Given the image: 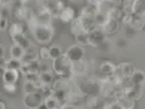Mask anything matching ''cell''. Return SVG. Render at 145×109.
<instances>
[{
    "instance_id": "obj_1",
    "label": "cell",
    "mask_w": 145,
    "mask_h": 109,
    "mask_svg": "<svg viewBox=\"0 0 145 109\" xmlns=\"http://www.w3.org/2000/svg\"><path fill=\"white\" fill-rule=\"evenodd\" d=\"M33 36L39 44L47 45L53 38V29L50 24H35L33 28Z\"/></svg>"
},
{
    "instance_id": "obj_2",
    "label": "cell",
    "mask_w": 145,
    "mask_h": 109,
    "mask_svg": "<svg viewBox=\"0 0 145 109\" xmlns=\"http://www.w3.org/2000/svg\"><path fill=\"white\" fill-rule=\"evenodd\" d=\"M70 68H71V62L68 60L64 54L53 61V70L62 79L70 78L71 75Z\"/></svg>"
},
{
    "instance_id": "obj_3",
    "label": "cell",
    "mask_w": 145,
    "mask_h": 109,
    "mask_svg": "<svg viewBox=\"0 0 145 109\" xmlns=\"http://www.w3.org/2000/svg\"><path fill=\"white\" fill-rule=\"evenodd\" d=\"M64 56L69 60L71 63H75V62H81L82 58L85 56V50L82 46L80 45H71L70 47L67 49V51L64 53Z\"/></svg>"
},
{
    "instance_id": "obj_4",
    "label": "cell",
    "mask_w": 145,
    "mask_h": 109,
    "mask_svg": "<svg viewBox=\"0 0 145 109\" xmlns=\"http://www.w3.org/2000/svg\"><path fill=\"white\" fill-rule=\"evenodd\" d=\"M81 91H82L85 95H89V96H92V97H97L102 91V86L91 79H85L82 83H81Z\"/></svg>"
},
{
    "instance_id": "obj_5",
    "label": "cell",
    "mask_w": 145,
    "mask_h": 109,
    "mask_svg": "<svg viewBox=\"0 0 145 109\" xmlns=\"http://www.w3.org/2000/svg\"><path fill=\"white\" fill-rule=\"evenodd\" d=\"M133 72H134V69H133L132 64L122 62L115 67L114 76L116 78V80H126V79H129V76L132 75Z\"/></svg>"
},
{
    "instance_id": "obj_6",
    "label": "cell",
    "mask_w": 145,
    "mask_h": 109,
    "mask_svg": "<svg viewBox=\"0 0 145 109\" xmlns=\"http://www.w3.org/2000/svg\"><path fill=\"white\" fill-rule=\"evenodd\" d=\"M23 103L28 109H36L40 104L44 103V96L40 91H36L34 93H28L24 96Z\"/></svg>"
},
{
    "instance_id": "obj_7",
    "label": "cell",
    "mask_w": 145,
    "mask_h": 109,
    "mask_svg": "<svg viewBox=\"0 0 145 109\" xmlns=\"http://www.w3.org/2000/svg\"><path fill=\"white\" fill-rule=\"evenodd\" d=\"M106 40V34L103 32L102 28H94L88 32V45L98 47Z\"/></svg>"
},
{
    "instance_id": "obj_8",
    "label": "cell",
    "mask_w": 145,
    "mask_h": 109,
    "mask_svg": "<svg viewBox=\"0 0 145 109\" xmlns=\"http://www.w3.org/2000/svg\"><path fill=\"white\" fill-rule=\"evenodd\" d=\"M76 16H78V11H76V9L70 6V5H67V3H64L62 10L58 12V17H59L63 22L74 21L76 18Z\"/></svg>"
},
{
    "instance_id": "obj_9",
    "label": "cell",
    "mask_w": 145,
    "mask_h": 109,
    "mask_svg": "<svg viewBox=\"0 0 145 109\" xmlns=\"http://www.w3.org/2000/svg\"><path fill=\"white\" fill-rule=\"evenodd\" d=\"M1 79H3V85H16L18 79H20V72L5 69Z\"/></svg>"
},
{
    "instance_id": "obj_10",
    "label": "cell",
    "mask_w": 145,
    "mask_h": 109,
    "mask_svg": "<svg viewBox=\"0 0 145 109\" xmlns=\"http://www.w3.org/2000/svg\"><path fill=\"white\" fill-rule=\"evenodd\" d=\"M120 24H121L120 21L106 18V21L104 22L102 29H103V32H104L105 34H115V33H117V32H119Z\"/></svg>"
},
{
    "instance_id": "obj_11",
    "label": "cell",
    "mask_w": 145,
    "mask_h": 109,
    "mask_svg": "<svg viewBox=\"0 0 145 109\" xmlns=\"http://www.w3.org/2000/svg\"><path fill=\"white\" fill-rule=\"evenodd\" d=\"M115 64L109 61H104L99 64V72L101 74L104 76H114V73H115Z\"/></svg>"
},
{
    "instance_id": "obj_12",
    "label": "cell",
    "mask_w": 145,
    "mask_h": 109,
    "mask_svg": "<svg viewBox=\"0 0 145 109\" xmlns=\"http://www.w3.org/2000/svg\"><path fill=\"white\" fill-rule=\"evenodd\" d=\"M128 80L132 86H143L145 81V73L143 70H134Z\"/></svg>"
},
{
    "instance_id": "obj_13",
    "label": "cell",
    "mask_w": 145,
    "mask_h": 109,
    "mask_svg": "<svg viewBox=\"0 0 145 109\" xmlns=\"http://www.w3.org/2000/svg\"><path fill=\"white\" fill-rule=\"evenodd\" d=\"M143 92H144L143 86H129L125 91V95L131 99H133V101H137V99H139L143 96Z\"/></svg>"
},
{
    "instance_id": "obj_14",
    "label": "cell",
    "mask_w": 145,
    "mask_h": 109,
    "mask_svg": "<svg viewBox=\"0 0 145 109\" xmlns=\"http://www.w3.org/2000/svg\"><path fill=\"white\" fill-rule=\"evenodd\" d=\"M54 81L53 78V74L48 70H45V72H40L39 74V83L41 84V86H52Z\"/></svg>"
},
{
    "instance_id": "obj_15",
    "label": "cell",
    "mask_w": 145,
    "mask_h": 109,
    "mask_svg": "<svg viewBox=\"0 0 145 109\" xmlns=\"http://www.w3.org/2000/svg\"><path fill=\"white\" fill-rule=\"evenodd\" d=\"M11 38H12L13 44H16V45H18V46H21L22 49H24L25 51L29 49V46H30V41H29V39H28V38H25V35H24V34H17V35L11 36Z\"/></svg>"
},
{
    "instance_id": "obj_16",
    "label": "cell",
    "mask_w": 145,
    "mask_h": 109,
    "mask_svg": "<svg viewBox=\"0 0 145 109\" xmlns=\"http://www.w3.org/2000/svg\"><path fill=\"white\" fill-rule=\"evenodd\" d=\"M116 103L119 104L121 109H133L134 106H135V101L131 99L129 97H127L126 95H123V96H119Z\"/></svg>"
},
{
    "instance_id": "obj_17",
    "label": "cell",
    "mask_w": 145,
    "mask_h": 109,
    "mask_svg": "<svg viewBox=\"0 0 145 109\" xmlns=\"http://www.w3.org/2000/svg\"><path fill=\"white\" fill-rule=\"evenodd\" d=\"M143 24H144L143 16L134 15V13H132V17H131V21H129V24H128L131 28H133L135 32H138V30H142Z\"/></svg>"
},
{
    "instance_id": "obj_18",
    "label": "cell",
    "mask_w": 145,
    "mask_h": 109,
    "mask_svg": "<svg viewBox=\"0 0 145 109\" xmlns=\"http://www.w3.org/2000/svg\"><path fill=\"white\" fill-rule=\"evenodd\" d=\"M105 15H106V18H110V20L121 21L125 13L122 12L121 9H119L117 6H115V7H110V9H109V10L105 12Z\"/></svg>"
},
{
    "instance_id": "obj_19",
    "label": "cell",
    "mask_w": 145,
    "mask_h": 109,
    "mask_svg": "<svg viewBox=\"0 0 145 109\" xmlns=\"http://www.w3.org/2000/svg\"><path fill=\"white\" fill-rule=\"evenodd\" d=\"M10 54H11V58H15V60H18V61H22L25 54V50L22 49L21 46L18 45L13 44L11 46V50H10Z\"/></svg>"
},
{
    "instance_id": "obj_20",
    "label": "cell",
    "mask_w": 145,
    "mask_h": 109,
    "mask_svg": "<svg viewBox=\"0 0 145 109\" xmlns=\"http://www.w3.org/2000/svg\"><path fill=\"white\" fill-rule=\"evenodd\" d=\"M40 87H41V84L39 83V81H36V83H33V81H28L27 80L24 85H23V91L25 95L28 93H34L36 91H39Z\"/></svg>"
},
{
    "instance_id": "obj_21",
    "label": "cell",
    "mask_w": 145,
    "mask_h": 109,
    "mask_svg": "<svg viewBox=\"0 0 145 109\" xmlns=\"http://www.w3.org/2000/svg\"><path fill=\"white\" fill-rule=\"evenodd\" d=\"M8 34H10V36L17 34H24V26L21 22H13L8 26Z\"/></svg>"
},
{
    "instance_id": "obj_22",
    "label": "cell",
    "mask_w": 145,
    "mask_h": 109,
    "mask_svg": "<svg viewBox=\"0 0 145 109\" xmlns=\"http://www.w3.org/2000/svg\"><path fill=\"white\" fill-rule=\"evenodd\" d=\"M61 56H63V50L61 46H58V45H52V46L48 47V58L50 60H57V58H59Z\"/></svg>"
},
{
    "instance_id": "obj_23",
    "label": "cell",
    "mask_w": 145,
    "mask_h": 109,
    "mask_svg": "<svg viewBox=\"0 0 145 109\" xmlns=\"http://www.w3.org/2000/svg\"><path fill=\"white\" fill-rule=\"evenodd\" d=\"M132 13H134V15H139V16L144 15L145 13V0H134Z\"/></svg>"
},
{
    "instance_id": "obj_24",
    "label": "cell",
    "mask_w": 145,
    "mask_h": 109,
    "mask_svg": "<svg viewBox=\"0 0 145 109\" xmlns=\"http://www.w3.org/2000/svg\"><path fill=\"white\" fill-rule=\"evenodd\" d=\"M44 103L46 104V107H47L48 109H59L61 104H62L56 97H53L52 95H51V96L45 97V98H44Z\"/></svg>"
},
{
    "instance_id": "obj_25",
    "label": "cell",
    "mask_w": 145,
    "mask_h": 109,
    "mask_svg": "<svg viewBox=\"0 0 145 109\" xmlns=\"http://www.w3.org/2000/svg\"><path fill=\"white\" fill-rule=\"evenodd\" d=\"M22 61H18L15 60V58H10L7 60V64H6V69H12V70H17V72H21L22 69Z\"/></svg>"
},
{
    "instance_id": "obj_26",
    "label": "cell",
    "mask_w": 145,
    "mask_h": 109,
    "mask_svg": "<svg viewBox=\"0 0 145 109\" xmlns=\"http://www.w3.org/2000/svg\"><path fill=\"white\" fill-rule=\"evenodd\" d=\"M71 74H84L85 70H86V67L84 64V62H75V63H71Z\"/></svg>"
},
{
    "instance_id": "obj_27",
    "label": "cell",
    "mask_w": 145,
    "mask_h": 109,
    "mask_svg": "<svg viewBox=\"0 0 145 109\" xmlns=\"http://www.w3.org/2000/svg\"><path fill=\"white\" fill-rule=\"evenodd\" d=\"M75 39L78 41V45H88V32H81V33L75 34Z\"/></svg>"
},
{
    "instance_id": "obj_28",
    "label": "cell",
    "mask_w": 145,
    "mask_h": 109,
    "mask_svg": "<svg viewBox=\"0 0 145 109\" xmlns=\"http://www.w3.org/2000/svg\"><path fill=\"white\" fill-rule=\"evenodd\" d=\"M115 45H116V47H117V49L123 50V49H127V47H128L129 43H128V40H127L126 38H119V39H116Z\"/></svg>"
},
{
    "instance_id": "obj_29",
    "label": "cell",
    "mask_w": 145,
    "mask_h": 109,
    "mask_svg": "<svg viewBox=\"0 0 145 109\" xmlns=\"http://www.w3.org/2000/svg\"><path fill=\"white\" fill-rule=\"evenodd\" d=\"M123 34H125L123 38H126L127 40H128V39L134 38V35L137 34V32H135L133 28H131L129 26H126V27H125V29H123Z\"/></svg>"
},
{
    "instance_id": "obj_30",
    "label": "cell",
    "mask_w": 145,
    "mask_h": 109,
    "mask_svg": "<svg viewBox=\"0 0 145 109\" xmlns=\"http://www.w3.org/2000/svg\"><path fill=\"white\" fill-rule=\"evenodd\" d=\"M110 47H111V44L110 41H108V40H105L103 44H101L99 46L97 47L98 51H101V52H108V51H110Z\"/></svg>"
},
{
    "instance_id": "obj_31",
    "label": "cell",
    "mask_w": 145,
    "mask_h": 109,
    "mask_svg": "<svg viewBox=\"0 0 145 109\" xmlns=\"http://www.w3.org/2000/svg\"><path fill=\"white\" fill-rule=\"evenodd\" d=\"M11 16V10L8 7H0V17L5 18V20H8Z\"/></svg>"
},
{
    "instance_id": "obj_32",
    "label": "cell",
    "mask_w": 145,
    "mask_h": 109,
    "mask_svg": "<svg viewBox=\"0 0 145 109\" xmlns=\"http://www.w3.org/2000/svg\"><path fill=\"white\" fill-rule=\"evenodd\" d=\"M4 89H5V91L10 96H13V95H16V92H17L16 85H4Z\"/></svg>"
},
{
    "instance_id": "obj_33",
    "label": "cell",
    "mask_w": 145,
    "mask_h": 109,
    "mask_svg": "<svg viewBox=\"0 0 145 109\" xmlns=\"http://www.w3.org/2000/svg\"><path fill=\"white\" fill-rule=\"evenodd\" d=\"M39 57L44 58V60H48V47L44 46V47L40 49V51H39Z\"/></svg>"
},
{
    "instance_id": "obj_34",
    "label": "cell",
    "mask_w": 145,
    "mask_h": 109,
    "mask_svg": "<svg viewBox=\"0 0 145 109\" xmlns=\"http://www.w3.org/2000/svg\"><path fill=\"white\" fill-rule=\"evenodd\" d=\"M5 58V46L3 45V43H0V60Z\"/></svg>"
},
{
    "instance_id": "obj_35",
    "label": "cell",
    "mask_w": 145,
    "mask_h": 109,
    "mask_svg": "<svg viewBox=\"0 0 145 109\" xmlns=\"http://www.w3.org/2000/svg\"><path fill=\"white\" fill-rule=\"evenodd\" d=\"M6 64H7V60L5 58H1L0 60V69H6Z\"/></svg>"
},
{
    "instance_id": "obj_36",
    "label": "cell",
    "mask_w": 145,
    "mask_h": 109,
    "mask_svg": "<svg viewBox=\"0 0 145 109\" xmlns=\"http://www.w3.org/2000/svg\"><path fill=\"white\" fill-rule=\"evenodd\" d=\"M62 109H76V107H75V106H72V104H70V106H64Z\"/></svg>"
},
{
    "instance_id": "obj_37",
    "label": "cell",
    "mask_w": 145,
    "mask_h": 109,
    "mask_svg": "<svg viewBox=\"0 0 145 109\" xmlns=\"http://www.w3.org/2000/svg\"><path fill=\"white\" fill-rule=\"evenodd\" d=\"M0 109H6V104H5V102L0 101Z\"/></svg>"
},
{
    "instance_id": "obj_38",
    "label": "cell",
    "mask_w": 145,
    "mask_h": 109,
    "mask_svg": "<svg viewBox=\"0 0 145 109\" xmlns=\"http://www.w3.org/2000/svg\"><path fill=\"white\" fill-rule=\"evenodd\" d=\"M36 109H48V108L46 107V104L42 103V104H40V106H39L38 108H36Z\"/></svg>"
},
{
    "instance_id": "obj_39",
    "label": "cell",
    "mask_w": 145,
    "mask_h": 109,
    "mask_svg": "<svg viewBox=\"0 0 145 109\" xmlns=\"http://www.w3.org/2000/svg\"><path fill=\"white\" fill-rule=\"evenodd\" d=\"M91 109H108V108L105 106V107H91Z\"/></svg>"
},
{
    "instance_id": "obj_40",
    "label": "cell",
    "mask_w": 145,
    "mask_h": 109,
    "mask_svg": "<svg viewBox=\"0 0 145 109\" xmlns=\"http://www.w3.org/2000/svg\"><path fill=\"white\" fill-rule=\"evenodd\" d=\"M142 30H143L144 33H145V20H144V24H143V28H142Z\"/></svg>"
},
{
    "instance_id": "obj_41",
    "label": "cell",
    "mask_w": 145,
    "mask_h": 109,
    "mask_svg": "<svg viewBox=\"0 0 145 109\" xmlns=\"http://www.w3.org/2000/svg\"><path fill=\"white\" fill-rule=\"evenodd\" d=\"M0 7H1V5H0Z\"/></svg>"
}]
</instances>
